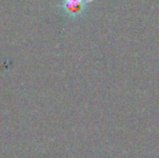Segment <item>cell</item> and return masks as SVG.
I'll return each instance as SVG.
<instances>
[{"label":"cell","mask_w":159,"mask_h":158,"mask_svg":"<svg viewBox=\"0 0 159 158\" xmlns=\"http://www.w3.org/2000/svg\"><path fill=\"white\" fill-rule=\"evenodd\" d=\"M93 0H63L62 8L64 12L69 17H79L84 12L87 6Z\"/></svg>","instance_id":"cell-1"}]
</instances>
